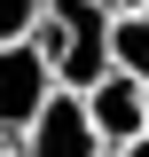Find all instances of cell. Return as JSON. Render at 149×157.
<instances>
[{
	"label": "cell",
	"instance_id": "obj_4",
	"mask_svg": "<svg viewBox=\"0 0 149 157\" xmlns=\"http://www.w3.org/2000/svg\"><path fill=\"white\" fill-rule=\"evenodd\" d=\"M86 118H94V134H102V149H126V141L149 126V86L110 63V71L86 86Z\"/></svg>",
	"mask_w": 149,
	"mask_h": 157
},
{
	"label": "cell",
	"instance_id": "obj_11",
	"mask_svg": "<svg viewBox=\"0 0 149 157\" xmlns=\"http://www.w3.org/2000/svg\"><path fill=\"white\" fill-rule=\"evenodd\" d=\"M141 134H149V126H141Z\"/></svg>",
	"mask_w": 149,
	"mask_h": 157
},
{
	"label": "cell",
	"instance_id": "obj_1",
	"mask_svg": "<svg viewBox=\"0 0 149 157\" xmlns=\"http://www.w3.org/2000/svg\"><path fill=\"white\" fill-rule=\"evenodd\" d=\"M32 47L55 63V86H78L86 94L94 78L110 71V8L102 0H47Z\"/></svg>",
	"mask_w": 149,
	"mask_h": 157
},
{
	"label": "cell",
	"instance_id": "obj_10",
	"mask_svg": "<svg viewBox=\"0 0 149 157\" xmlns=\"http://www.w3.org/2000/svg\"><path fill=\"white\" fill-rule=\"evenodd\" d=\"M102 157H118V149H102Z\"/></svg>",
	"mask_w": 149,
	"mask_h": 157
},
{
	"label": "cell",
	"instance_id": "obj_8",
	"mask_svg": "<svg viewBox=\"0 0 149 157\" xmlns=\"http://www.w3.org/2000/svg\"><path fill=\"white\" fill-rule=\"evenodd\" d=\"M102 8H110V16H118V8H149V0H102Z\"/></svg>",
	"mask_w": 149,
	"mask_h": 157
},
{
	"label": "cell",
	"instance_id": "obj_5",
	"mask_svg": "<svg viewBox=\"0 0 149 157\" xmlns=\"http://www.w3.org/2000/svg\"><path fill=\"white\" fill-rule=\"evenodd\" d=\"M110 63L149 86V8H118L110 16Z\"/></svg>",
	"mask_w": 149,
	"mask_h": 157
},
{
	"label": "cell",
	"instance_id": "obj_2",
	"mask_svg": "<svg viewBox=\"0 0 149 157\" xmlns=\"http://www.w3.org/2000/svg\"><path fill=\"white\" fill-rule=\"evenodd\" d=\"M24 157H102V134H94V118H86V94L78 86H55V94L39 102V118L16 134Z\"/></svg>",
	"mask_w": 149,
	"mask_h": 157
},
{
	"label": "cell",
	"instance_id": "obj_3",
	"mask_svg": "<svg viewBox=\"0 0 149 157\" xmlns=\"http://www.w3.org/2000/svg\"><path fill=\"white\" fill-rule=\"evenodd\" d=\"M47 94H55V63L39 55L32 39H8L0 47V134H24Z\"/></svg>",
	"mask_w": 149,
	"mask_h": 157
},
{
	"label": "cell",
	"instance_id": "obj_6",
	"mask_svg": "<svg viewBox=\"0 0 149 157\" xmlns=\"http://www.w3.org/2000/svg\"><path fill=\"white\" fill-rule=\"evenodd\" d=\"M39 8H47V0H0V47H8V39H32Z\"/></svg>",
	"mask_w": 149,
	"mask_h": 157
},
{
	"label": "cell",
	"instance_id": "obj_9",
	"mask_svg": "<svg viewBox=\"0 0 149 157\" xmlns=\"http://www.w3.org/2000/svg\"><path fill=\"white\" fill-rule=\"evenodd\" d=\"M0 157H24V149H16V134H0Z\"/></svg>",
	"mask_w": 149,
	"mask_h": 157
},
{
	"label": "cell",
	"instance_id": "obj_7",
	"mask_svg": "<svg viewBox=\"0 0 149 157\" xmlns=\"http://www.w3.org/2000/svg\"><path fill=\"white\" fill-rule=\"evenodd\" d=\"M118 157H149V134H133V141H126V149H118Z\"/></svg>",
	"mask_w": 149,
	"mask_h": 157
}]
</instances>
